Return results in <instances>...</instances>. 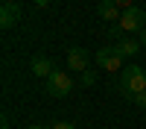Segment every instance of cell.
<instances>
[{"mask_svg": "<svg viewBox=\"0 0 146 129\" xmlns=\"http://www.w3.org/2000/svg\"><path fill=\"white\" fill-rule=\"evenodd\" d=\"M117 88H120V94H123L126 100L135 103L137 94L146 91V70H143L140 65H126L123 70H120V82H117Z\"/></svg>", "mask_w": 146, "mask_h": 129, "instance_id": "6da1fadb", "label": "cell"}, {"mask_svg": "<svg viewBox=\"0 0 146 129\" xmlns=\"http://www.w3.org/2000/svg\"><path fill=\"white\" fill-rule=\"evenodd\" d=\"M120 27H123V32H143L146 29V9L143 6H131L123 12V18H120Z\"/></svg>", "mask_w": 146, "mask_h": 129, "instance_id": "7a4b0ae2", "label": "cell"}, {"mask_svg": "<svg viewBox=\"0 0 146 129\" xmlns=\"http://www.w3.org/2000/svg\"><path fill=\"white\" fill-rule=\"evenodd\" d=\"M70 91H73V79L64 74V70L56 68V74L47 79V94H50V97H67Z\"/></svg>", "mask_w": 146, "mask_h": 129, "instance_id": "3957f363", "label": "cell"}, {"mask_svg": "<svg viewBox=\"0 0 146 129\" xmlns=\"http://www.w3.org/2000/svg\"><path fill=\"white\" fill-rule=\"evenodd\" d=\"M94 62L100 65L102 70H123V59L117 56L114 44H108V47H100V50H96V56H94Z\"/></svg>", "mask_w": 146, "mask_h": 129, "instance_id": "277c9868", "label": "cell"}, {"mask_svg": "<svg viewBox=\"0 0 146 129\" xmlns=\"http://www.w3.org/2000/svg\"><path fill=\"white\" fill-rule=\"evenodd\" d=\"M18 21H21V6H18V3H9V0H6V3L0 6V27L9 29V27H15Z\"/></svg>", "mask_w": 146, "mask_h": 129, "instance_id": "5b68a950", "label": "cell"}, {"mask_svg": "<svg viewBox=\"0 0 146 129\" xmlns=\"http://www.w3.org/2000/svg\"><path fill=\"white\" fill-rule=\"evenodd\" d=\"M67 70H79V74L88 70V53H85L82 47H70V53H67Z\"/></svg>", "mask_w": 146, "mask_h": 129, "instance_id": "8992f818", "label": "cell"}, {"mask_svg": "<svg viewBox=\"0 0 146 129\" xmlns=\"http://www.w3.org/2000/svg\"><path fill=\"white\" fill-rule=\"evenodd\" d=\"M114 50H117V56L126 62V59H135V56H137L140 41H135V38H120V41H114Z\"/></svg>", "mask_w": 146, "mask_h": 129, "instance_id": "52a82bcc", "label": "cell"}, {"mask_svg": "<svg viewBox=\"0 0 146 129\" xmlns=\"http://www.w3.org/2000/svg\"><path fill=\"white\" fill-rule=\"evenodd\" d=\"M96 12H100L102 21H111V23H120V18H123V12H120V6L114 0H102V3L96 6Z\"/></svg>", "mask_w": 146, "mask_h": 129, "instance_id": "ba28073f", "label": "cell"}, {"mask_svg": "<svg viewBox=\"0 0 146 129\" xmlns=\"http://www.w3.org/2000/svg\"><path fill=\"white\" fill-rule=\"evenodd\" d=\"M32 74H35V76H44V79H50V76L56 74L53 59H47V56H35V59H32Z\"/></svg>", "mask_w": 146, "mask_h": 129, "instance_id": "9c48e42d", "label": "cell"}, {"mask_svg": "<svg viewBox=\"0 0 146 129\" xmlns=\"http://www.w3.org/2000/svg\"><path fill=\"white\" fill-rule=\"evenodd\" d=\"M79 82H82L85 88H91L94 82H96V70H91V68H88V70H85V74H82V79H79Z\"/></svg>", "mask_w": 146, "mask_h": 129, "instance_id": "30bf717a", "label": "cell"}, {"mask_svg": "<svg viewBox=\"0 0 146 129\" xmlns=\"http://www.w3.org/2000/svg\"><path fill=\"white\" fill-rule=\"evenodd\" d=\"M135 106H137V109H146V91L135 97Z\"/></svg>", "mask_w": 146, "mask_h": 129, "instance_id": "8fae6325", "label": "cell"}, {"mask_svg": "<svg viewBox=\"0 0 146 129\" xmlns=\"http://www.w3.org/2000/svg\"><path fill=\"white\" fill-rule=\"evenodd\" d=\"M50 129H76V126H73V123H64V120H58V123H53Z\"/></svg>", "mask_w": 146, "mask_h": 129, "instance_id": "7c38bea8", "label": "cell"}, {"mask_svg": "<svg viewBox=\"0 0 146 129\" xmlns=\"http://www.w3.org/2000/svg\"><path fill=\"white\" fill-rule=\"evenodd\" d=\"M140 44H143V47H146V29H143V32H140Z\"/></svg>", "mask_w": 146, "mask_h": 129, "instance_id": "4fadbf2b", "label": "cell"}, {"mask_svg": "<svg viewBox=\"0 0 146 129\" xmlns=\"http://www.w3.org/2000/svg\"><path fill=\"white\" fill-rule=\"evenodd\" d=\"M29 129H47V126H29Z\"/></svg>", "mask_w": 146, "mask_h": 129, "instance_id": "5bb4252c", "label": "cell"}]
</instances>
